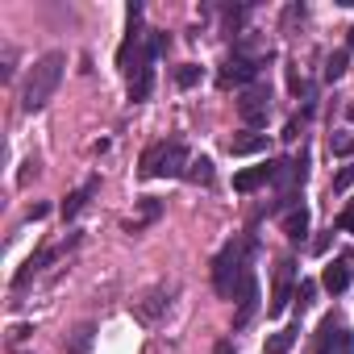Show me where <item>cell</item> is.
<instances>
[{"mask_svg":"<svg viewBox=\"0 0 354 354\" xmlns=\"http://www.w3.org/2000/svg\"><path fill=\"white\" fill-rule=\"evenodd\" d=\"M30 333H34V329H30V325H13V333H9V337H13V342H26V337H30Z\"/></svg>","mask_w":354,"mask_h":354,"instance_id":"f546056e","label":"cell"},{"mask_svg":"<svg viewBox=\"0 0 354 354\" xmlns=\"http://www.w3.org/2000/svg\"><path fill=\"white\" fill-rule=\"evenodd\" d=\"M46 213H50V205H34V209H30V213H26V217H30V221H42V217H46Z\"/></svg>","mask_w":354,"mask_h":354,"instance_id":"f1b7e54d","label":"cell"},{"mask_svg":"<svg viewBox=\"0 0 354 354\" xmlns=\"http://www.w3.org/2000/svg\"><path fill=\"white\" fill-rule=\"evenodd\" d=\"M283 234H288V242H304V238H308V209H304V205L288 209V217H283Z\"/></svg>","mask_w":354,"mask_h":354,"instance_id":"5bb4252c","label":"cell"},{"mask_svg":"<svg viewBox=\"0 0 354 354\" xmlns=\"http://www.w3.org/2000/svg\"><path fill=\"white\" fill-rule=\"evenodd\" d=\"M167 296H171V288H167V283H162V288H154L146 300H138V317H142L146 325H150V321H158V317H162V308L171 304Z\"/></svg>","mask_w":354,"mask_h":354,"instance_id":"4fadbf2b","label":"cell"},{"mask_svg":"<svg viewBox=\"0 0 354 354\" xmlns=\"http://www.w3.org/2000/svg\"><path fill=\"white\" fill-rule=\"evenodd\" d=\"M317 354H354V337H350V329H346L333 313L321 321V333H317Z\"/></svg>","mask_w":354,"mask_h":354,"instance_id":"8992f818","label":"cell"},{"mask_svg":"<svg viewBox=\"0 0 354 354\" xmlns=\"http://www.w3.org/2000/svg\"><path fill=\"white\" fill-rule=\"evenodd\" d=\"M313 296H317V283H313V279H300V292H296V300H300V313L313 304Z\"/></svg>","mask_w":354,"mask_h":354,"instance_id":"603a6c76","label":"cell"},{"mask_svg":"<svg viewBox=\"0 0 354 354\" xmlns=\"http://www.w3.org/2000/svg\"><path fill=\"white\" fill-rule=\"evenodd\" d=\"M304 13H308L304 5H288V9H283V30H292L296 21H304Z\"/></svg>","mask_w":354,"mask_h":354,"instance_id":"cb8c5ba5","label":"cell"},{"mask_svg":"<svg viewBox=\"0 0 354 354\" xmlns=\"http://www.w3.org/2000/svg\"><path fill=\"white\" fill-rule=\"evenodd\" d=\"M300 121H304V113L288 121V129H283V138H288V142H296V138H300Z\"/></svg>","mask_w":354,"mask_h":354,"instance_id":"83f0119b","label":"cell"},{"mask_svg":"<svg viewBox=\"0 0 354 354\" xmlns=\"http://www.w3.org/2000/svg\"><path fill=\"white\" fill-rule=\"evenodd\" d=\"M296 337H300V325H288V329H279V333L267 342V350H263V354H288V350L296 346Z\"/></svg>","mask_w":354,"mask_h":354,"instance_id":"ac0fdd59","label":"cell"},{"mask_svg":"<svg viewBox=\"0 0 354 354\" xmlns=\"http://www.w3.org/2000/svg\"><path fill=\"white\" fill-rule=\"evenodd\" d=\"M63 71H67V55H63V50L42 55V59L30 67V75H26V88H21V109H26V113L46 109V104H50V96H55V88L63 84Z\"/></svg>","mask_w":354,"mask_h":354,"instance_id":"7a4b0ae2","label":"cell"},{"mask_svg":"<svg viewBox=\"0 0 354 354\" xmlns=\"http://www.w3.org/2000/svg\"><path fill=\"white\" fill-rule=\"evenodd\" d=\"M329 154H337V158L354 154V133H350V129H333V133H329Z\"/></svg>","mask_w":354,"mask_h":354,"instance_id":"ffe728a7","label":"cell"},{"mask_svg":"<svg viewBox=\"0 0 354 354\" xmlns=\"http://www.w3.org/2000/svg\"><path fill=\"white\" fill-rule=\"evenodd\" d=\"M250 254H254V238L225 242V250L213 259V288H217V296H225V300L242 296V283L250 275Z\"/></svg>","mask_w":354,"mask_h":354,"instance_id":"6da1fadb","label":"cell"},{"mask_svg":"<svg viewBox=\"0 0 354 354\" xmlns=\"http://www.w3.org/2000/svg\"><path fill=\"white\" fill-rule=\"evenodd\" d=\"M346 34H350V50H354V26H350V30H346Z\"/></svg>","mask_w":354,"mask_h":354,"instance_id":"1f68e13d","label":"cell"},{"mask_svg":"<svg viewBox=\"0 0 354 354\" xmlns=\"http://www.w3.org/2000/svg\"><path fill=\"white\" fill-rule=\"evenodd\" d=\"M292 279H296V259H279V271H275V300H271V317H279L288 304H292Z\"/></svg>","mask_w":354,"mask_h":354,"instance_id":"ba28073f","label":"cell"},{"mask_svg":"<svg viewBox=\"0 0 354 354\" xmlns=\"http://www.w3.org/2000/svg\"><path fill=\"white\" fill-rule=\"evenodd\" d=\"M96 188H100V180H88V184H80L67 201H63V221H71V217H80L84 213V205L96 196Z\"/></svg>","mask_w":354,"mask_h":354,"instance_id":"7c38bea8","label":"cell"},{"mask_svg":"<svg viewBox=\"0 0 354 354\" xmlns=\"http://www.w3.org/2000/svg\"><path fill=\"white\" fill-rule=\"evenodd\" d=\"M259 150H267V138L263 133H242V138L230 142V154H259Z\"/></svg>","mask_w":354,"mask_h":354,"instance_id":"d6986e66","label":"cell"},{"mask_svg":"<svg viewBox=\"0 0 354 354\" xmlns=\"http://www.w3.org/2000/svg\"><path fill=\"white\" fill-rule=\"evenodd\" d=\"M337 230H346V234H354V201L342 209V217H337Z\"/></svg>","mask_w":354,"mask_h":354,"instance_id":"484cf974","label":"cell"},{"mask_svg":"<svg viewBox=\"0 0 354 354\" xmlns=\"http://www.w3.org/2000/svg\"><path fill=\"white\" fill-rule=\"evenodd\" d=\"M238 117H242L246 125H267V117H271V88L250 84V88L238 96Z\"/></svg>","mask_w":354,"mask_h":354,"instance_id":"5b68a950","label":"cell"},{"mask_svg":"<svg viewBox=\"0 0 354 354\" xmlns=\"http://www.w3.org/2000/svg\"><path fill=\"white\" fill-rule=\"evenodd\" d=\"M188 150H184V142H154V146H146V154H142V175L146 180H158V175H184L188 171Z\"/></svg>","mask_w":354,"mask_h":354,"instance_id":"3957f363","label":"cell"},{"mask_svg":"<svg viewBox=\"0 0 354 354\" xmlns=\"http://www.w3.org/2000/svg\"><path fill=\"white\" fill-rule=\"evenodd\" d=\"M346 75V50H333L329 59H325V80L333 84V80H342Z\"/></svg>","mask_w":354,"mask_h":354,"instance_id":"44dd1931","label":"cell"},{"mask_svg":"<svg viewBox=\"0 0 354 354\" xmlns=\"http://www.w3.org/2000/svg\"><path fill=\"white\" fill-rule=\"evenodd\" d=\"M350 184H354V167H342V171L333 175V192H346Z\"/></svg>","mask_w":354,"mask_h":354,"instance_id":"d4e9b609","label":"cell"},{"mask_svg":"<svg viewBox=\"0 0 354 354\" xmlns=\"http://www.w3.org/2000/svg\"><path fill=\"white\" fill-rule=\"evenodd\" d=\"M254 313H259V279H254V271H250V275H246V283H242V296H238V313H234V329H246Z\"/></svg>","mask_w":354,"mask_h":354,"instance_id":"30bf717a","label":"cell"},{"mask_svg":"<svg viewBox=\"0 0 354 354\" xmlns=\"http://www.w3.org/2000/svg\"><path fill=\"white\" fill-rule=\"evenodd\" d=\"M34 175H38V162L30 158V162H21V175H17V184H30V180H34Z\"/></svg>","mask_w":354,"mask_h":354,"instance_id":"4316f807","label":"cell"},{"mask_svg":"<svg viewBox=\"0 0 354 354\" xmlns=\"http://www.w3.org/2000/svg\"><path fill=\"white\" fill-rule=\"evenodd\" d=\"M279 167H283V158H271V162H263V167H250V171L234 175V192H254V188H263V184H275Z\"/></svg>","mask_w":354,"mask_h":354,"instance_id":"52a82bcc","label":"cell"},{"mask_svg":"<svg viewBox=\"0 0 354 354\" xmlns=\"http://www.w3.org/2000/svg\"><path fill=\"white\" fill-rule=\"evenodd\" d=\"M259 67H263V63H254V59H246V55L234 50V55L221 63L217 84H221V88H250V84L259 80Z\"/></svg>","mask_w":354,"mask_h":354,"instance_id":"277c9868","label":"cell"},{"mask_svg":"<svg viewBox=\"0 0 354 354\" xmlns=\"http://www.w3.org/2000/svg\"><path fill=\"white\" fill-rule=\"evenodd\" d=\"M55 259H59V246H42V250H34V254L26 259V267L13 275V288H26V283H30V279H34L46 263H55Z\"/></svg>","mask_w":354,"mask_h":354,"instance_id":"8fae6325","label":"cell"},{"mask_svg":"<svg viewBox=\"0 0 354 354\" xmlns=\"http://www.w3.org/2000/svg\"><path fill=\"white\" fill-rule=\"evenodd\" d=\"M213 354H234V342H230V337H221V342L213 346Z\"/></svg>","mask_w":354,"mask_h":354,"instance_id":"4dcf8cb0","label":"cell"},{"mask_svg":"<svg viewBox=\"0 0 354 354\" xmlns=\"http://www.w3.org/2000/svg\"><path fill=\"white\" fill-rule=\"evenodd\" d=\"M184 180H188V184H196V188H201V184L209 188V184H213V158H205V154H201V158H192V162H188V171H184Z\"/></svg>","mask_w":354,"mask_h":354,"instance_id":"e0dca14e","label":"cell"},{"mask_svg":"<svg viewBox=\"0 0 354 354\" xmlns=\"http://www.w3.org/2000/svg\"><path fill=\"white\" fill-rule=\"evenodd\" d=\"M158 213H162V201L146 196V201H142V209H138V217H133V221H129L125 230H129V234H142V230H146L150 221H158Z\"/></svg>","mask_w":354,"mask_h":354,"instance_id":"2e32d148","label":"cell"},{"mask_svg":"<svg viewBox=\"0 0 354 354\" xmlns=\"http://www.w3.org/2000/svg\"><path fill=\"white\" fill-rule=\"evenodd\" d=\"M350 275H354V263H350V254H337L333 263H325V275H321V283H325L333 296H342V292L350 288Z\"/></svg>","mask_w":354,"mask_h":354,"instance_id":"9c48e42d","label":"cell"},{"mask_svg":"<svg viewBox=\"0 0 354 354\" xmlns=\"http://www.w3.org/2000/svg\"><path fill=\"white\" fill-rule=\"evenodd\" d=\"M92 342H96V321H84V325H75V333L67 337V354H88Z\"/></svg>","mask_w":354,"mask_h":354,"instance_id":"9a60e30c","label":"cell"},{"mask_svg":"<svg viewBox=\"0 0 354 354\" xmlns=\"http://www.w3.org/2000/svg\"><path fill=\"white\" fill-rule=\"evenodd\" d=\"M175 84H180V88H192V84H201V67H196V63H184L180 71H175Z\"/></svg>","mask_w":354,"mask_h":354,"instance_id":"7402d4cb","label":"cell"}]
</instances>
